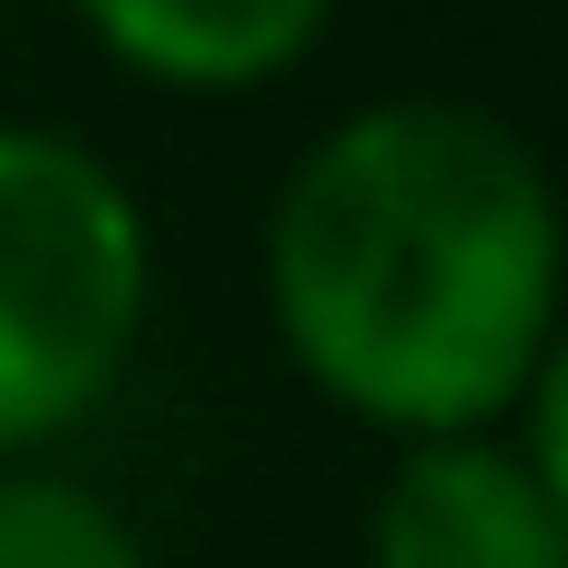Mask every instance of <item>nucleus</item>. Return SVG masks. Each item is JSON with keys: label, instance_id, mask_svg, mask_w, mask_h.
<instances>
[{"label": "nucleus", "instance_id": "1", "mask_svg": "<svg viewBox=\"0 0 568 568\" xmlns=\"http://www.w3.org/2000/svg\"><path fill=\"white\" fill-rule=\"evenodd\" d=\"M255 278L325 406L395 442L510 429L523 383L557 359V186L510 116L383 93L302 140Z\"/></svg>", "mask_w": 568, "mask_h": 568}, {"label": "nucleus", "instance_id": "2", "mask_svg": "<svg viewBox=\"0 0 568 568\" xmlns=\"http://www.w3.org/2000/svg\"><path fill=\"white\" fill-rule=\"evenodd\" d=\"M151 325V221L70 128L0 116V464H36L128 383Z\"/></svg>", "mask_w": 568, "mask_h": 568}, {"label": "nucleus", "instance_id": "3", "mask_svg": "<svg viewBox=\"0 0 568 568\" xmlns=\"http://www.w3.org/2000/svg\"><path fill=\"white\" fill-rule=\"evenodd\" d=\"M359 568H568V487L510 429L406 442L372 487Z\"/></svg>", "mask_w": 568, "mask_h": 568}, {"label": "nucleus", "instance_id": "4", "mask_svg": "<svg viewBox=\"0 0 568 568\" xmlns=\"http://www.w3.org/2000/svg\"><path fill=\"white\" fill-rule=\"evenodd\" d=\"M93 23L116 70L163 93H255L291 59H314V36L337 23V0H70Z\"/></svg>", "mask_w": 568, "mask_h": 568}, {"label": "nucleus", "instance_id": "5", "mask_svg": "<svg viewBox=\"0 0 568 568\" xmlns=\"http://www.w3.org/2000/svg\"><path fill=\"white\" fill-rule=\"evenodd\" d=\"M0 568H151L140 523L59 464H0Z\"/></svg>", "mask_w": 568, "mask_h": 568}]
</instances>
